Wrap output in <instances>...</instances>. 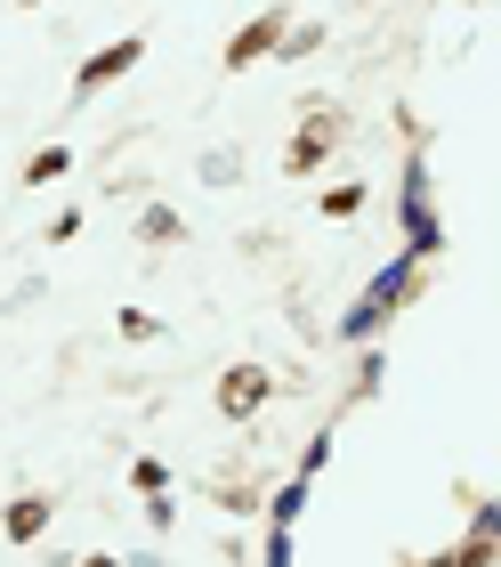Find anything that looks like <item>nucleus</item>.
<instances>
[{
  "label": "nucleus",
  "instance_id": "1",
  "mask_svg": "<svg viewBox=\"0 0 501 567\" xmlns=\"http://www.w3.org/2000/svg\"><path fill=\"white\" fill-rule=\"evenodd\" d=\"M122 65H138V41H114V49H97V58L82 65V90H105Z\"/></svg>",
  "mask_w": 501,
  "mask_h": 567
},
{
  "label": "nucleus",
  "instance_id": "2",
  "mask_svg": "<svg viewBox=\"0 0 501 567\" xmlns=\"http://www.w3.org/2000/svg\"><path fill=\"white\" fill-rule=\"evenodd\" d=\"M41 527H49V503H41V495H17V503H9V544H33Z\"/></svg>",
  "mask_w": 501,
  "mask_h": 567
},
{
  "label": "nucleus",
  "instance_id": "3",
  "mask_svg": "<svg viewBox=\"0 0 501 567\" xmlns=\"http://www.w3.org/2000/svg\"><path fill=\"white\" fill-rule=\"evenodd\" d=\"M259 398H268V381H259V373H227V414H251Z\"/></svg>",
  "mask_w": 501,
  "mask_h": 567
},
{
  "label": "nucleus",
  "instance_id": "4",
  "mask_svg": "<svg viewBox=\"0 0 501 567\" xmlns=\"http://www.w3.org/2000/svg\"><path fill=\"white\" fill-rule=\"evenodd\" d=\"M58 171H65V146H49V154H33V163H24V178H33V187H49Z\"/></svg>",
  "mask_w": 501,
  "mask_h": 567
},
{
  "label": "nucleus",
  "instance_id": "5",
  "mask_svg": "<svg viewBox=\"0 0 501 567\" xmlns=\"http://www.w3.org/2000/svg\"><path fill=\"white\" fill-rule=\"evenodd\" d=\"M82 567H114V559H82Z\"/></svg>",
  "mask_w": 501,
  "mask_h": 567
}]
</instances>
